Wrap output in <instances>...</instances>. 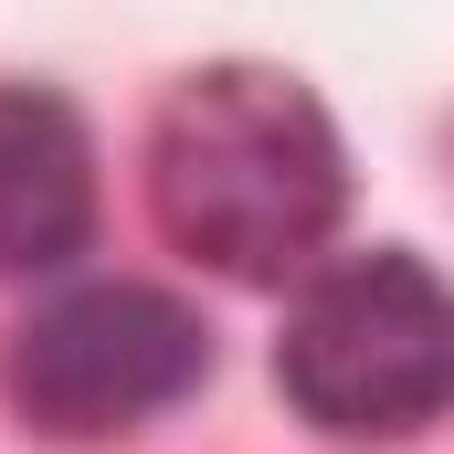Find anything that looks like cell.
<instances>
[{"label":"cell","instance_id":"7a4b0ae2","mask_svg":"<svg viewBox=\"0 0 454 454\" xmlns=\"http://www.w3.org/2000/svg\"><path fill=\"white\" fill-rule=\"evenodd\" d=\"M275 380L317 434H423L454 402V286L402 243L339 254L296 296Z\"/></svg>","mask_w":454,"mask_h":454},{"label":"cell","instance_id":"3957f363","mask_svg":"<svg viewBox=\"0 0 454 454\" xmlns=\"http://www.w3.org/2000/svg\"><path fill=\"white\" fill-rule=\"evenodd\" d=\"M201 370H212V328L180 296H159V286H74L21 328L11 402L43 434L96 444V434H127V423L191 402Z\"/></svg>","mask_w":454,"mask_h":454},{"label":"cell","instance_id":"6da1fadb","mask_svg":"<svg viewBox=\"0 0 454 454\" xmlns=\"http://www.w3.org/2000/svg\"><path fill=\"white\" fill-rule=\"evenodd\" d=\"M148 212L223 275H296L348 212L339 116L275 64H201L148 127Z\"/></svg>","mask_w":454,"mask_h":454},{"label":"cell","instance_id":"277c9868","mask_svg":"<svg viewBox=\"0 0 454 454\" xmlns=\"http://www.w3.org/2000/svg\"><path fill=\"white\" fill-rule=\"evenodd\" d=\"M96 232V137L43 85H0V275H43Z\"/></svg>","mask_w":454,"mask_h":454}]
</instances>
